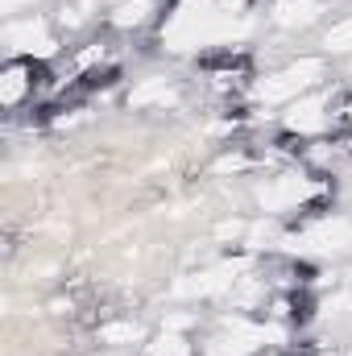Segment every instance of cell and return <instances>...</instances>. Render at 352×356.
Masks as SVG:
<instances>
[{"label": "cell", "mask_w": 352, "mask_h": 356, "mask_svg": "<svg viewBox=\"0 0 352 356\" xmlns=\"http://www.w3.org/2000/svg\"><path fill=\"white\" fill-rule=\"evenodd\" d=\"M319 182L311 175H298V170H290V175H273L257 182V207H262L265 216H290V211H303V207H311L315 199H319Z\"/></svg>", "instance_id": "obj_2"}, {"label": "cell", "mask_w": 352, "mask_h": 356, "mask_svg": "<svg viewBox=\"0 0 352 356\" xmlns=\"http://www.w3.org/2000/svg\"><path fill=\"white\" fill-rule=\"evenodd\" d=\"M237 282V266H216V269H199V273H186L175 282V298H220L228 294Z\"/></svg>", "instance_id": "obj_6"}, {"label": "cell", "mask_w": 352, "mask_h": 356, "mask_svg": "<svg viewBox=\"0 0 352 356\" xmlns=\"http://www.w3.org/2000/svg\"><path fill=\"white\" fill-rule=\"evenodd\" d=\"M332 99H328V91H307V95H298L294 104H286V112H282V129L290 133V137H315V133H323L328 129V120H332Z\"/></svg>", "instance_id": "obj_4"}, {"label": "cell", "mask_w": 352, "mask_h": 356, "mask_svg": "<svg viewBox=\"0 0 352 356\" xmlns=\"http://www.w3.org/2000/svg\"><path fill=\"white\" fill-rule=\"evenodd\" d=\"M0 42L13 58H25V63H46L58 54V38L50 33L46 17H8Z\"/></svg>", "instance_id": "obj_3"}, {"label": "cell", "mask_w": 352, "mask_h": 356, "mask_svg": "<svg viewBox=\"0 0 352 356\" xmlns=\"http://www.w3.org/2000/svg\"><path fill=\"white\" fill-rule=\"evenodd\" d=\"M349 71H352V58H349Z\"/></svg>", "instance_id": "obj_20"}, {"label": "cell", "mask_w": 352, "mask_h": 356, "mask_svg": "<svg viewBox=\"0 0 352 356\" xmlns=\"http://www.w3.org/2000/svg\"><path fill=\"white\" fill-rule=\"evenodd\" d=\"M323 75H328V63H323V58H315V54L294 58V63L269 71L262 79H253V99H257V104H294L298 95H307V91L319 88Z\"/></svg>", "instance_id": "obj_1"}, {"label": "cell", "mask_w": 352, "mask_h": 356, "mask_svg": "<svg viewBox=\"0 0 352 356\" xmlns=\"http://www.w3.org/2000/svg\"><path fill=\"white\" fill-rule=\"evenodd\" d=\"M150 17H154V0H116L112 13H108V25L129 33V29H141Z\"/></svg>", "instance_id": "obj_9"}, {"label": "cell", "mask_w": 352, "mask_h": 356, "mask_svg": "<svg viewBox=\"0 0 352 356\" xmlns=\"http://www.w3.org/2000/svg\"><path fill=\"white\" fill-rule=\"evenodd\" d=\"M104 58H108V46H88V50L75 54V71H91V67L104 63Z\"/></svg>", "instance_id": "obj_14"}, {"label": "cell", "mask_w": 352, "mask_h": 356, "mask_svg": "<svg viewBox=\"0 0 352 356\" xmlns=\"http://www.w3.org/2000/svg\"><path fill=\"white\" fill-rule=\"evenodd\" d=\"M33 63H25V58H13L4 71H0V104L4 108H17V104H25V95H33Z\"/></svg>", "instance_id": "obj_7"}, {"label": "cell", "mask_w": 352, "mask_h": 356, "mask_svg": "<svg viewBox=\"0 0 352 356\" xmlns=\"http://www.w3.org/2000/svg\"><path fill=\"white\" fill-rule=\"evenodd\" d=\"M311 356H344V353H336V348H315Z\"/></svg>", "instance_id": "obj_18"}, {"label": "cell", "mask_w": 352, "mask_h": 356, "mask_svg": "<svg viewBox=\"0 0 352 356\" xmlns=\"http://www.w3.org/2000/svg\"><path fill=\"white\" fill-rule=\"evenodd\" d=\"M303 245H307L311 253H323V257L349 253L352 249V220L349 216H319V220L303 232Z\"/></svg>", "instance_id": "obj_5"}, {"label": "cell", "mask_w": 352, "mask_h": 356, "mask_svg": "<svg viewBox=\"0 0 352 356\" xmlns=\"http://www.w3.org/2000/svg\"><path fill=\"white\" fill-rule=\"evenodd\" d=\"M33 4H42V0H0V13H4V17H21V13L33 8Z\"/></svg>", "instance_id": "obj_16"}, {"label": "cell", "mask_w": 352, "mask_h": 356, "mask_svg": "<svg viewBox=\"0 0 352 356\" xmlns=\"http://www.w3.org/2000/svg\"><path fill=\"white\" fill-rule=\"evenodd\" d=\"M145 356H195V344L186 332H158L154 340H145Z\"/></svg>", "instance_id": "obj_11"}, {"label": "cell", "mask_w": 352, "mask_h": 356, "mask_svg": "<svg viewBox=\"0 0 352 356\" xmlns=\"http://www.w3.org/2000/svg\"><path fill=\"white\" fill-rule=\"evenodd\" d=\"M83 21H88V17H83V4H63V8H58V25H63V29H79Z\"/></svg>", "instance_id": "obj_15"}, {"label": "cell", "mask_w": 352, "mask_h": 356, "mask_svg": "<svg viewBox=\"0 0 352 356\" xmlns=\"http://www.w3.org/2000/svg\"><path fill=\"white\" fill-rule=\"evenodd\" d=\"M178 91L166 83V79H145L141 88L129 91V108H166V104H175Z\"/></svg>", "instance_id": "obj_10"}, {"label": "cell", "mask_w": 352, "mask_h": 356, "mask_svg": "<svg viewBox=\"0 0 352 356\" xmlns=\"http://www.w3.org/2000/svg\"><path fill=\"white\" fill-rule=\"evenodd\" d=\"M323 50H332V54H352V13L323 33Z\"/></svg>", "instance_id": "obj_13"}, {"label": "cell", "mask_w": 352, "mask_h": 356, "mask_svg": "<svg viewBox=\"0 0 352 356\" xmlns=\"http://www.w3.org/2000/svg\"><path fill=\"white\" fill-rule=\"evenodd\" d=\"M191 323H195V315H166V319H162L166 332H186Z\"/></svg>", "instance_id": "obj_17"}, {"label": "cell", "mask_w": 352, "mask_h": 356, "mask_svg": "<svg viewBox=\"0 0 352 356\" xmlns=\"http://www.w3.org/2000/svg\"><path fill=\"white\" fill-rule=\"evenodd\" d=\"M323 13H328V0H278L273 21H278L282 29H307V25H315Z\"/></svg>", "instance_id": "obj_8"}, {"label": "cell", "mask_w": 352, "mask_h": 356, "mask_svg": "<svg viewBox=\"0 0 352 356\" xmlns=\"http://www.w3.org/2000/svg\"><path fill=\"white\" fill-rule=\"evenodd\" d=\"M344 116H349V124H352V99H349V104H344Z\"/></svg>", "instance_id": "obj_19"}, {"label": "cell", "mask_w": 352, "mask_h": 356, "mask_svg": "<svg viewBox=\"0 0 352 356\" xmlns=\"http://www.w3.org/2000/svg\"><path fill=\"white\" fill-rule=\"evenodd\" d=\"M145 332H141V323H133V319H116V323H104L99 327V344H108V348H129V344H137Z\"/></svg>", "instance_id": "obj_12"}]
</instances>
